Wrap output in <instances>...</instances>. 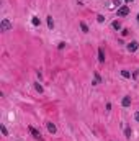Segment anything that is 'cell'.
Listing matches in <instances>:
<instances>
[{
	"label": "cell",
	"instance_id": "cell-8",
	"mask_svg": "<svg viewBox=\"0 0 139 141\" xmlns=\"http://www.w3.org/2000/svg\"><path fill=\"white\" fill-rule=\"evenodd\" d=\"M80 28H82V31H84V33H87V31H88V26L85 25L84 21H80Z\"/></svg>",
	"mask_w": 139,
	"mask_h": 141
},
{
	"label": "cell",
	"instance_id": "cell-15",
	"mask_svg": "<svg viewBox=\"0 0 139 141\" xmlns=\"http://www.w3.org/2000/svg\"><path fill=\"white\" fill-rule=\"evenodd\" d=\"M126 136H128V138H131V130H129V128H126Z\"/></svg>",
	"mask_w": 139,
	"mask_h": 141
},
{
	"label": "cell",
	"instance_id": "cell-9",
	"mask_svg": "<svg viewBox=\"0 0 139 141\" xmlns=\"http://www.w3.org/2000/svg\"><path fill=\"white\" fill-rule=\"evenodd\" d=\"M48 26H49V28H52V26H54V21H52V16H48Z\"/></svg>",
	"mask_w": 139,
	"mask_h": 141
},
{
	"label": "cell",
	"instance_id": "cell-3",
	"mask_svg": "<svg viewBox=\"0 0 139 141\" xmlns=\"http://www.w3.org/2000/svg\"><path fill=\"white\" fill-rule=\"evenodd\" d=\"M137 46H139V45H137V41H131L126 48H128V51H129V52H134V51L137 49Z\"/></svg>",
	"mask_w": 139,
	"mask_h": 141
},
{
	"label": "cell",
	"instance_id": "cell-14",
	"mask_svg": "<svg viewBox=\"0 0 139 141\" xmlns=\"http://www.w3.org/2000/svg\"><path fill=\"white\" fill-rule=\"evenodd\" d=\"M0 130H2V133H3V135H5V136L8 135V133H7V128H5V126H3V125H2V126H0Z\"/></svg>",
	"mask_w": 139,
	"mask_h": 141
},
{
	"label": "cell",
	"instance_id": "cell-6",
	"mask_svg": "<svg viewBox=\"0 0 139 141\" xmlns=\"http://www.w3.org/2000/svg\"><path fill=\"white\" fill-rule=\"evenodd\" d=\"M121 103H123V107H129V105H131V97H124Z\"/></svg>",
	"mask_w": 139,
	"mask_h": 141
},
{
	"label": "cell",
	"instance_id": "cell-20",
	"mask_svg": "<svg viewBox=\"0 0 139 141\" xmlns=\"http://www.w3.org/2000/svg\"><path fill=\"white\" fill-rule=\"evenodd\" d=\"M137 21H139V15H137Z\"/></svg>",
	"mask_w": 139,
	"mask_h": 141
},
{
	"label": "cell",
	"instance_id": "cell-17",
	"mask_svg": "<svg viewBox=\"0 0 139 141\" xmlns=\"http://www.w3.org/2000/svg\"><path fill=\"white\" fill-rule=\"evenodd\" d=\"M64 46H66V43H59V46H57V48H59V49H64Z\"/></svg>",
	"mask_w": 139,
	"mask_h": 141
},
{
	"label": "cell",
	"instance_id": "cell-12",
	"mask_svg": "<svg viewBox=\"0 0 139 141\" xmlns=\"http://www.w3.org/2000/svg\"><path fill=\"white\" fill-rule=\"evenodd\" d=\"M121 76H123V77H126V79H128V77H131V74H129V72H128V70H121Z\"/></svg>",
	"mask_w": 139,
	"mask_h": 141
},
{
	"label": "cell",
	"instance_id": "cell-18",
	"mask_svg": "<svg viewBox=\"0 0 139 141\" xmlns=\"http://www.w3.org/2000/svg\"><path fill=\"white\" fill-rule=\"evenodd\" d=\"M134 118H136V120H137V121H139V112H137V113H136V115H134Z\"/></svg>",
	"mask_w": 139,
	"mask_h": 141
},
{
	"label": "cell",
	"instance_id": "cell-4",
	"mask_svg": "<svg viewBox=\"0 0 139 141\" xmlns=\"http://www.w3.org/2000/svg\"><path fill=\"white\" fill-rule=\"evenodd\" d=\"M30 131H31V135L34 136L36 139H41V135H39V131L36 130V128H33V126H30Z\"/></svg>",
	"mask_w": 139,
	"mask_h": 141
},
{
	"label": "cell",
	"instance_id": "cell-1",
	"mask_svg": "<svg viewBox=\"0 0 139 141\" xmlns=\"http://www.w3.org/2000/svg\"><path fill=\"white\" fill-rule=\"evenodd\" d=\"M10 28H12V23H10L7 18H3L2 23H0V31H8Z\"/></svg>",
	"mask_w": 139,
	"mask_h": 141
},
{
	"label": "cell",
	"instance_id": "cell-11",
	"mask_svg": "<svg viewBox=\"0 0 139 141\" xmlns=\"http://www.w3.org/2000/svg\"><path fill=\"white\" fill-rule=\"evenodd\" d=\"M113 28L115 30H119L121 28V23H119V21H113Z\"/></svg>",
	"mask_w": 139,
	"mask_h": 141
},
{
	"label": "cell",
	"instance_id": "cell-13",
	"mask_svg": "<svg viewBox=\"0 0 139 141\" xmlns=\"http://www.w3.org/2000/svg\"><path fill=\"white\" fill-rule=\"evenodd\" d=\"M97 20L100 21V23H103V21H105V16H103V15H98V16H97Z\"/></svg>",
	"mask_w": 139,
	"mask_h": 141
},
{
	"label": "cell",
	"instance_id": "cell-16",
	"mask_svg": "<svg viewBox=\"0 0 139 141\" xmlns=\"http://www.w3.org/2000/svg\"><path fill=\"white\" fill-rule=\"evenodd\" d=\"M36 90H38V92H43V87L39 85V84H36Z\"/></svg>",
	"mask_w": 139,
	"mask_h": 141
},
{
	"label": "cell",
	"instance_id": "cell-5",
	"mask_svg": "<svg viewBox=\"0 0 139 141\" xmlns=\"http://www.w3.org/2000/svg\"><path fill=\"white\" fill-rule=\"evenodd\" d=\"M98 61H100V63H105V51L101 49H98Z\"/></svg>",
	"mask_w": 139,
	"mask_h": 141
},
{
	"label": "cell",
	"instance_id": "cell-19",
	"mask_svg": "<svg viewBox=\"0 0 139 141\" xmlns=\"http://www.w3.org/2000/svg\"><path fill=\"white\" fill-rule=\"evenodd\" d=\"M133 2V0H126V3H131Z\"/></svg>",
	"mask_w": 139,
	"mask_h": 141
},
{
	"label": "cell",
	"instance_id": "cell-10",
	"mask_svg": "<svg viewBox=\"0 0 139 141\" xmlns=\"http://www.w3.org/2000/svg\"><path fill=\"white\" fill-rule=\"evenodd\" d=\"M31 23H33L34 26H38V25H39V18H36V16H33V20H31Z\"/></svg>",
	"mask_w": 139,
	"mask_h": 141
},
{
	"label": "cell",
	"instance_id": "cell-2",
	"mask_svg": "<svg viewBox=\"0 0 139 141\" xmlns=\"http://www.w3.org/2000/svg\"><path fill=\"white\" fill-rule=\"evenodd\" d=\"M128 13H129V8H128L126 5H123V7L118 8V16H126Z\"/></svg>",
	"mask_w": 139,
	"mask_h": 141
},
{
	"label": "cell",
	"instance_id": "cell-7",
	"mask_svg": "<svg viewBox=\"0 0 139 141\" xmlns=\"http://www.w3.org/2000/svg\"><path fill=\"white\" fill-rule=\"evenodd\" d=\"M48 130H49V133L54 135L56 133V125H54V123H48Z\"/></svg>",
	"mask_w": 139,
	"mask_h": 141
}]
</instances>
